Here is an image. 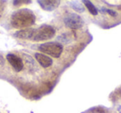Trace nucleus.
I'll return each mask as SVG.
<instances>
[{"label":"nucleus","mask_w":121,"mask_h":113,"mask_svg":"<svg viewBox=\"0 0 121 113\" xmlns=\"http://www.w3.org/2000/svg\"><path fill=\"white\" fill-rule=\"evenodd\" d=\"M83 3L85 4L86 7L87 8L88 11H89L92 15H97L98 14L97 9L95 7V5L91 2V1H83Z\"/></svg>","instance_id":"obj_9"},{"label":"nucleus","mask_w":121,"mask_h":113,"mask_svg":"<svg viewBox=\"0 0 121 113\" xmlns=\"http://www.w3.org/2000/svg\"><path fill=\"white\" fill-rule=\"evenodd\" d=\"M7 60L16 72H21L23 68V63L19 57L14 54L9 53L7 55Z\"/></svg>","instance_id":"obj_5"},{"label":"nucleus","mask_w":121,"mask_h":113,"mask_svg":"<svg viewBox=\"0 0 121 113\" xmlns=\"http://www.w3.org/2000/svg\"><path fill=\"white\" fill-rule=\"evenodd\" d=\"M36 17L29 9H20L13 14L11 24L15 28H25L35 23Z\"/></svg>","instance_id":"obj_1"},{"label":"nucleus","mask_w":121,"mask_h":113,"mask_svg":"<svg viewBox=\"0 0 121 113\" xmlns=\"http://www.w3.org/2000/svg\"><path fill=\"white\" fill-rule=\"evenodd\" d=\"M39 5L42 7V9L46 11H52L55 9H56L59 6L60 1H56V0H47V1H38Z\"/></svg>","instance_id":"obj_7"},{"label":"nucleus","mask_w":121,"mask_h":113,"mask_svg":"<svg viewBox=\"0 0 121 113\" xmlns=\"http://www.w3.org/2000/svg\"><path fill=\"white\" fill-rule=\"evenodd\" d=\"M33 31H34L33 28L22 29V30L17 31L14 35H15V37L21 39H31L32 33H33Z\"/></svg>","instance_id":"obj_8"},{"label":"nucleus","mask_w":121,"mask_h":113,"mask_svg":"<svg viewBox=\"0 0 121 113\" xmlns=\"http://www.w3.org/2000/svg\"><path fill=\"white\" fill-rule=\"evenodd\" d=\"M71 7L73 8V9L76 11H77V12H84V8H83V6L81 5V4H79L77 2H74L72 3V4H71Z\"/></svg>","instance_id":"obj_10"},{"label":"nucleus","mask_w":121,"mask_h":113,"mask_svg":"<svg viewBox=\"0 0 121 113\" xmlns=\"http://www.w3.org/2000/svg\"><path fill=\"white\" fill-rule=\"evenodd\" d=\"M56 30L49 25H42L37 29H34L30 40L33 42H42L51 39L55 36Z\"/></svg>","instance_id":"obj_2"},{"label":"nucleus","mask_w":121,"mask_h":113,"mask_svg":"<svg viewBox=\"0 0 121 113\" xmlns=\"http://www.w3.org/2000/svg\"><path fill=\"white\" fill-rule=\"evenodd\" d=\"M64 23L66 27L71 29H79L84 24V21L76 14H69L65 17Z\"/></svg>","instance_id":"obj_4"},{"label":"nucleus","mask_w":121,"mask_h":113,"mask_svg":"<svg viewBox=\"0 0 121 113\" xmlns=\"http://www.w3.org/2000/svg\"><path fill=\"white\" fill-rule=\"evenodd\" d=\"M2 8H1V4H0V14H1V12H2Z\"/></svg>","instance_id":"obj_12"},{"label":"nucleus","mask_w":121,"mask_h":113,"mask_svg":"<svg viewBox=\"0 0 121 113\" xmlns=\"http://www.w3.org/2000/svg\"><path fill=\"white\" fill-rule=\"evenodd\" d=\"M35 58L38 63L44 68H47L52 65V59L47 55L43 53H40V52H37L35 54Z\"/></svg>","instance_id":"obj_6"},{"label":"nucleus","mask_w":121,"mask_h":113,"mask_svg":"<svg viewBox=\"0 0 121 113\" xmlns=\"http://www.w3.org/2000/svg\"><path fill=\"white\" fill-rule=\"evenodd\" d=\"M104 10H105V12L107 13V14H109V15H111L112 17L117 16V13H116L115 11H113V10H111V9H104Z\"/></svg>","instance_id":"obj_11"},{"label":"nucleus","mask_w":121,"mask_h":113,"mask_svg":"<svg viewBox=\"0 0 121 113\" xmlns=\"http://www.w3.org/2000/svg\"><path fill=\"white\" fill-rule=\"evenodd\" d=\"M38 50L43 53L51 56L52 58H58L63 51V47L58 42H46L41 44L38 47Z\"/></svg>","instance_id":"obj_3"}]
</instances>
